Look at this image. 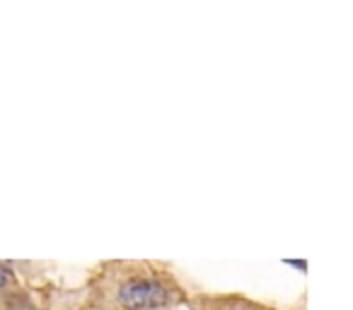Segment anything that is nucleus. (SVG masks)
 <instances>
[{"mask_svg":"<svg viewBox=\"0 0 353 310\" xmlns=\"http://www.w3.org/2000/svg\"><path fill=\"white\" fill-rule=\"evenodd\" d=\"M10 281H12V274H10V269H8V267H3V264H0V286L10 284Z\"/></svg>","mask_w":353,"mask_h":310,"instance_id":"obj_2","label":"nucleus"},{"mask_svg":"<svg viewBox=\"0 0 353 310\" xmlns=\"http://www.w3.org/2000/svg\"><path fill=\"white\" fill-rule=\"evenodd\" d=\"M117 298L128 310H155L170 303V289L155 276H126L119 284Z\"/></svg>","mask_w":353,"mask_h":310,"instance_id":"obj_1","label":"nucleus"}]
</instances>
